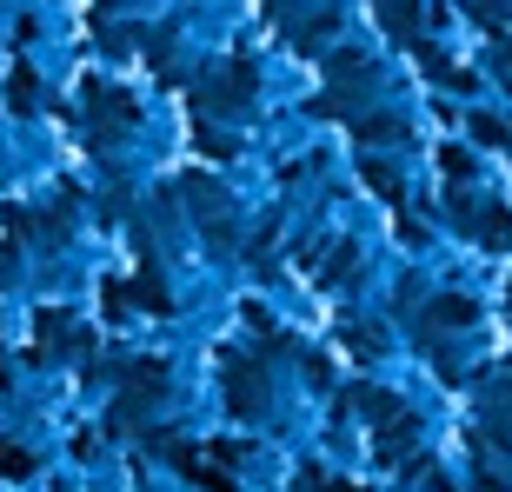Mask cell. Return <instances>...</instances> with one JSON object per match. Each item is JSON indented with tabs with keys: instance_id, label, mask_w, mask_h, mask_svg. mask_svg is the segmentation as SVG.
<instances>
[{
	"instance_id": "obj_2",
	"label": "cell",
	"mask_w": 512,
	"mask_h": 492,
	"mask_svg": "<svg viewBox=\"0 0 512 492\" xmlns=\"http://www.w3.org/2000/svg\"><path fill=\"white\" fill-rule=\"evenodd\" d=\"M0 266H7V260H0Z\"/></svg>"
},
{
	"instance_id": "obj_1",
	"label": "cell",
	"mask_w": 512,
	"mask_h": 492,
	"mask_svg": "<svg viewBox=\"0 0 512 492\" xmlns=\"http://www.w3.org/2000/svg\"><path fill=\"white\" fill-rule=\"evenodd\" d=\"M0 466H7V473H27V459H20V453H7V446H0Z\"/></svg>"
}]
</instances>
